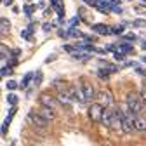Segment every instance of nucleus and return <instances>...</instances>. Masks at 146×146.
Here are the masks:
<instances>
[{
    "label": "nucleus",
    "mask_w": 146,
    "mask_h": 146,
    "mask_svg": "<svg viewBox=\"0 0 146 146\" xmlns=\"http://www.w3.org/2000/svg\"><path fill=\"white\" fill-rule=\"evenodd\" d=\"M125 106L129 108V111H131V113H134L136 117H137V115H141V113H143V110H144V104H143V101H141L139 94H136L134 90L127 92V96H125Z\"/></svg>",
    "instance_id": "obj_1"
},
{
    "label": "nucleus",
    "mask_w": 146,
    "mask_h": 146,
    "mask_svg": "<svg viewBox=\"0 0 146 146\" xmlns=\"http://www.w3.org/2000/svg\"><path fill=\"white\" fill-rule=\"evenodd\" d=\"M120 110H122V132L123 134H131L134 131V118H136V115L131 113L127 106H120Z\"/></svg>",
    "instance_id": "obj_2"
},
{
    "label": "nucleus",
    "mask_w": 146,
    "mask_h": 146,
    "mask_svg": "<svg viewBox=\"0 0 146 146\" xmlns=\"http://www.w3.org/2000/svg\"><path fill=\"white\" fill-rule=\"evenodd\" d=\"M80 90H82V94H84L85 103H92V99L98 96V92H96L94 85L90 84L89 80H82V82H80Z\"/></svg>",
    "instance_id": "obj_3"
},
{
    "label": "nucleus",
    "mask_w": 146,
    "mask_h": 146,
    "mask_svg": "<svg viewBox=\"0 0 146 146\" xmlns=\"http://www.w3.org/2000/svg\"><path fill=\"white\" fill-rule=\"evenodd\" d=\"M103 111H104V108L99 103H90V106H89V120L92 123H99L101 117H103Z\"/></svg>",
    "instance_id": "obj_4"
},
{
    "label": "nucleus",
    "mask_w": 146,
    "mask_h": 146,
    "mask_svg": "<svg viewBox=\"0 0 146 146\" xmlns=\"http://www.w3.org/2000/svg\"><path fill=\"white\" fill-rule=\"evenodd\" d=\"M113 115H111V127L110 129H113L115 132H122V110L118 106H113Z\"/></svg>",
    "instance_id": "obj_5"
},
{
    "label": "nucleus",
    "mask_w": 146,
    "mask_h": 146,
    "mask_svg": "<svg viewBox=\"0 0 146 146\" xmlns=\"http://www.w3.org/2000/svg\"><path fill=\"white\" fill-rule=\"evenodd\" d=\"M28 120H30V123L33 127H36V129H40V131H44V129H47V127H49V122L45 118H42L38 113H35V111H31L28 115Z\"/></svg>",
    "instance_id": "obj_6"
},
{
    "label": "nucleus",
    "mask_w": 146,
    "mask_h": 146,
    "mask_svg": "<svg viewBox=\"0 0 146 146\" xmlns=\"http://www.w3.org/2000/svg\"><path fill=\"white\" fill-rule=\"evenodd\" d=\"M96 98H98V103L103 108H111L113 106V96H111L110 90H99Z\"/></svg>",
    "instance_id": "obj_7"
},
{
    "label": "nucleus",
    "mask_w": 146,
    "mask_h": 146,
    "mask_svg": "<svg viewBox=\"0 0 146 146\" xmlns=\"http://www.w3.org/2000/svg\"><path fill=\"white\" fill-rule=\"evenodd\" d=\"M36 113H38L42 118H45L49 123H50L52 120H56V110H52V108H45V106H40V110H38Z\"/></svg>",
    "instance_id": "obj_8"
},
{
    "label": "nucleus",
    "mask_w": 146,
    "mask_h": 146,
    "mask_svg": "<svg viewBox=\"0 0 146 146\" xmlns=\"http://www.w3.org/2000/svg\"><path fill=\"white\" fill-rule=\"evenodd\" d=\"M68 92H70V96H71V99H73V101L85 103V99H84V94H82V90H80V85H71Z\"/></svg>",
    "instance_id": "obj_9"
},
{
    "label": "nucleus",
    "mask_w": 146,
    "mask_h": 146,
    "mask_svg": "<svg viewBox=\"0 0 146 146\" xmlns=\"http://www.w3.org/2000/svg\"><path fill=\"white\" fill-rule=\"evenodd\" d=\"M40 104L45 106V108H52L54 110V108H56V99H54L50 94L44 92V94H40Z\"/></svg>",
    "instance_id": "obj_10"
},
{
    "label": "nucleus",
    "mask_w": 146,
    "mask_h": 146,
    "mask_svg": "<svg viewBox=\"0 0 146 146\" xmlns=\"http://www.w3.org/2000/svg\"><path fill=\"white\" fill-rule=\"evenodd\" d=\"M58 101L63 104V106H70L71 103H73V99H71V96H70V92H68V90H59V92H58Z\"/></svg>",
    "instance_id": "obj_11"
},
{
    "label": "nucleus",
    "mask_w": 146,
    "mask_h": 146,
    "mask_svg": "<svg viewBox=\"0 0 146 146\" xmlns=\"http://www.w3.org/2000/svg\"><path fill=\"white\" fill-rule=\"evenodd\" d=\"M134 131L146 132V117H143V115H137V117L134 118Z\"/></svg>",
    "instance_id": "obj_12"
},
{
    "label": "nucleus",
    "mask_w": 146,
    "mask_h": 146,
    "mask_svg": "<svg viewBox=\"0 0 146 146\" xmlns=\"http://www.w3.org/2000/svg\"><path fill=\"white\" fill-rule=\"evenodd\" d=\"M113 108V106H111ZM111 108H104V111H103V117H101V123L106 125L108 129L111 127V115H113V110Z\"/></svg>",
    "instance_id": "obj_13"
},
{
    "label": "nucleus",
    "mask_w": 146,
    "mask_h": 146,
    "mask_svg": "<svg viewBox=\"0 0 146 146\" xmlns=\"http://www.w3.org/2000/svg\"><path fill=\"white\" fill-rule=\"evenodd\" d=\"M50 5L56 9V12H58L59 17H63V14H64V7H63V2H61V0H50Z\"/></svg>",
    "instance_id": "obj_14"
},
{
    "label": "nucleus",
    "mask_w": 146,
    "mask_h": 146,
    "mask_svg": "<svg viewBox=\"0 0 146 146\" xmlns=\"http://www.w3.org/2000/svg\"><path fill=\"white\" fill-rule=\"evenodd\" d=\"M92 31L101 33V35H108V33H110V28H108L106 25H94V26H92Z\"/></svg>",
    "instance_id": "obj_15"
},
{
    "label": "nucleus",
    "mask_w": 146,
    "mask_h": 146,
    "mask_svg": "<svg viewBox=\"0 0 146 146\" xmlns=\"http://www.w3.org/2000/svg\"><path fill=\"white\" fill-rule=\"evenodd\" d=\"M139 98H141L143 104L146 106V82H144V84H143V87H141V92H139Z\"/></svg>",
    "instance_id": "obj_16"
},
{
    "label": "nucleus",
    "mask_w": 146,
    "mask_h": 146,
    "mask_svg": "<svg viewBox=\"0 0 146 146\" xmlns=\"http://www.w3.org/2000/svg\"><path fill=\"white\" fill-rule=\"evenodd\" d=\"M118 49H122V50H123L125 54H129V52H132V47H131L129 44H120V45H118Z\"/></svg>",
    "instance_id": "obj_17"
},
{
    "label": "nucleus",
    "mask_w": 146,
    "mask_h": 146,
    "mask_svg": "<svg viewBox=\"0 0 146 146\" xmlns=\"http://www.w3.org/2000/svg\"><path fill=\"white\" fill-rule=\"evenodd\" d=\"M31 77H33V73H26L25 78H23V82H21V87H26V85H28V82L31 80Z\"/></svg>",
    "instance_id": "obj_18"
},
{
    "label": "nucleus",
    "mask_w": 146,
    "mask_h": 146,
    "mask_svg": "<svg viewBox=\"0 0 146 146\" xmlns=\"http://www.w3.org/2000/svg\"><path fill=\"white\" fill-rule=\"evenodd\" d=\"M123 31V26H115V28H110V33H117V35H120Z\"/></svg>",
    "instance_id": "obj_19"
},
{
    "label": "nucleus",
    "mask_w": 146,
    "mask_h": 146,
    "mask_svg": "<svg viewBox=\"0 0 146 146\" xmlns=\"http://www.w3.org/2000/svg\"><path fill=\"white\" fill-rule=\"evenodd\" d=\"M21 35L25 36V38H26V40H30V38H31V26H30L28 30H25V31H23Z\"/></svg>",
    "instance_id": "obj_20"
},
{
    "label": "nucleus",
    "mask_w": 146,
    "mask_h": 146,
    "mask_svg": "<svg viewBox=\"0 0 146 146\" xmlns=\"http://www.w3.org/2000/svg\"><path fill=\"white\" fill-rule=\"evenodd\" d=\"M73 58L78 59V61H87L89 59V56H84V54H73Z\"/></svg>",
    "instance_id": "obj_21"
},
{
    "label": "nucleus",
    "mask_w": 146,
    "mask_h": 146,
    "mask_svg": "<svg viewBox=\"0 0 146 146\" xmlns=\"http://www.w3.org/2000/svg\"><path fill=\"white\" fill-rule=\"evenodd\" d=\"M7 101H9V103H11V104H12V106H16V103H17V98H16V96H14V94H11V96H9V98H7Z\"/></svg>",
    "instance_id": "obj_22"
},
{
    "label": "nucleus",
    "mask_w": 146,
    "mask_h": 146,
    "mask_svg": "<svg viewBox=\"0 0 146 146\" xmlns=\"http://www.w3.org/2000/svg\"><path fill=\"white\" fill-rule=\"evenodd\" d=\"M123 38H125V40H134V42H136V35H134V33H127V35H123Z\"/></svg>",
    "instance_id": "obj_23"
},
{
    "label": "nucleus",
    "mask_w": 146,
    "mask_h": 146,
    "mask_svg": "<svg viewBox=\"0 0 146 146\" xmlns=\"http://www.w3.org/2000/svg\"><path fill=\"white\" fill-rule=\"evenodd\" d=\"M16 87H17V84H16L14 80H11V82H7V89H11V90H12V89H16Z\"/></svg>",
    "instance_id": "obj_24"
},
{
    "label": "nucleus",
    "mask_w": 146,
    "mask_h": 146,
    "mask_svg": "<svg viewBox=\"0 0 146 146\" xmlns=\"http://www.w3.org/2000/svg\"><path fill=\"white\" fill-rule=\"evenodd\" d=\"M77 23H78V17H73V19H71V21H70V25H71V26H75V25H77Z\"/></svg>",
    "instance_id": "obj_25"
},
{
    "label": "nucleus",
    "mask_w": 146,
    "mask_h": 146,
    "mask_svg": "<svg viewBox=\"0 0 146 146\" xmlns=\"http://www.w3.org/2000/svg\"><path fill=\"white\" fill-rule=\"evenodd\" d=\"M134 25H136V26H143V25H144V21H141V19H137V21H134Z\"/></svg>",
    "instance_id": "obj_26"
},
{
    "label": "nucleus",
    "mask_w": 146,
    "mask_h": 146,
    "mask_svg": "<svg viewBox=\"0 0 146 146\" xmlns=\"http://www.w3.org/2000/svg\"><path fill=\"white\" fill-rule=\"evenodd\" d=\"M84 2H87V4H89V5H94V4H96V2H98V0H84Z\"/></svg>",
    "instance_id": "obj_27"
},
{
    "label": "nucleus",
    "mask_w": 146,
    "mask_h": 146,
    "mask_svg": "<svg viewBox=\"0 0 146 146\" xmlns=\"http://www.w3.org/2000/svg\"><path fill=\"white\" fill-rule=\"evenodd\" d=\"M0 73H2V75H7V73H11V70H9V68H4L2 71H0Z\"/></svg>",
    "instance_id": "obj_28"
},
{
    "label": "nucleus",
    "mask_w": 146,
    "mask_h": 146,
    "mask_svg": "<svg viewBox=\"0 0 146 146\" xmlns=\"http://www.w3.org/2000/svg\"><path fill=\"white\" fill-rule=\"evenodd\" d=\"M4 2H5V4L9 5V4H12V0H4Z\"/></svg>",
    "instance_id": "obj_29"
},
{
    "label": "nucleus",
    "mask_w": 146,
    "mask_h": 146,
    "mask_svg": "<svg viewBox=\"0 0 146 146\" xmlns=\"http://www.w3.org/2000/svg\"><path fill=\"white\" fill-rule=\"evenodd\" d=\"M143 49H146V42H143Z\"/></svg>",
    "instance_id": "obj_30"
},
{
    "label": "nucleus",
    "mask_w": 146,
    "mask_h": 146,
    "mask_svg": "<svg viewBox=\"0 0 146 146\" xmlns=\"http://www.w3.org/2000/svg\"><path fill=\"white\" fill-rule=\"evenodd\" d=\"M143 63H146V56H144V58H143Z\"/></svg>",
    "instance_id": "obj_31"
}]
</instances>
